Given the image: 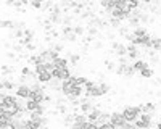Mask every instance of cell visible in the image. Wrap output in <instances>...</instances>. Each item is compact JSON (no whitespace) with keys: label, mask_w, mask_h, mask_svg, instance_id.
Returning a JSON list of instances; mask_svg holds the SVG:
<instances>
[{"label":"cell","mask_w":161,"mask_h":129,"mask_svg":"<svg viewBox=\"0 0 161 129\" xmlns=\"http://www.w3.org/2000/svg\"><path fill=\"white\" fill-rule=\"evenodd\" d=\"M123 115H124L126 121L134 123L140 116V108H139V105H127L123 108Z\"/></svg>","instance_id":"6da1fadb"},{"label":"cell","mask_w":161,"mask_h":129,"mask_svg":"<svg viewBox=\"0 0 161 129\" xmlns=\"http://www.w3.org/2000/svg\"><path fill=\"white\" fill-rule=\"evenodd\" d=\"M15 95L18 98H29L31 95V87L28 84H18L16 86V90H15Z\"/></svg>","instance_id":"7a4b0ae2"},{"label":"cell","mask_w":161,"mask_h":129,"mask_svg":"<svg viewBox=\"0 0 161 129\" xmlns=\"http://www.w3.org/2000/svg\"><path fill=\"white\" fill-rule=\"evenodd\" d=\"M52 76L58 77L60 81H64V79H68V77L71 76V71H69V68H53L52 70Z\"/></svg>","instance_id":"3957f363"},{"label":"cell","mask_w":161,"mask_h":129,"mask_svg":"<svg viewBox=\"0 0 161 129\" xmlns=\"http://www.w3.org/2000/svg\"><path fill=\"white\" fill-rule=\"evenodd\" d=\"M139 108H140V113H155L156 103L155 102H143V103H139Z\"/></svg>","instance_id":"277c9868"},{"label":"cell","mask_w":161,"mask_h":129,"mask_svg":"<svg viewBox=\"0 0 161 129\" xmlns=\"http://www.w3.org/2000/svg\"><path fill=\"white\" fill-rule=\"evenodd\" d=\"M52 79H53V76H52V71H48V70H45V71L37 74V81L42 82V84H48Z\"/></svg>","instance_id":"5b68a950"},{"label":"cell","mask_w":161,"mask_h":129,"mask_svg":"<svg viewBox=\"0 0 161 129\" xmlns=\"http://www.w3.org/2000/svg\"><path fill=\"white\" fill-rule=\"evenodd\" d=\"M77 113H79V111H77ZM74 118H76V111H68V113H64V115H63V126H66V127L73 126Z\"/></svg>","instance_id":"8992f818"},{"label":"cell","mask_w":161,"mask_h":129,"mask_svg":"<svg viewBox=\"0 0 161 129\" xmlns=\"http://www.w3.org/2000/svg\"><path fill=\"white\" fill-rule=\"evenodd\" d=\"M66 58H68V61L71 63V66H76V64H79V61H80V55L74 53V52H68Z\"/></svg>","instance_id":"52a82bcc"},{"label":"cell","mask_w":161,"mask_h":129,"mask_svg":"<svg viewBox=\"0 0 161 129\" xmlns=\"http://www.w3.org/2000/svg\"><path fill=\"white\" fill-rule=\"evenodd\" d=\"M53 64H55V68H68L69 66V61H68V58L58 57L55 61H53Z\"/></svg>","instance_id":"ba28073f"},{"label":"cell","mask_w":161,"mask_h":129,"mask_svg":"<svg viewBox=\"0 0 161 129\" xmlns=\"http://www.w3.org/2000/svg\"><path fill=\"white\" fill-rule=\"evenodd\" d=\"M139 73H140V76H142V77H145V79H152L153 74H155V71H153L150 66H145V68H142Z\"/></svg>","instance_id":"9c48e42d"},{"label":"cell","mask_w":161,"mask_h":129,"mask_svg":"<svg viewBox=\"0 0 161 129\" xmlns=\"http://www.w3.org/2000/svg\"><path fill=\"white\" fill-rule=\"evenodd\" d=\"M152 48L156 50L158 53L161 52V37L159 36H152Z\"/></svg>","instance_id":"30bf717a"},{"label":"cell","mask_w":161,"mask_h":129,"mask_svg":"<svg viewBox=\"0 0 161 129\" xmlns=\"http://www.w3.org/2000/svg\"><path fill=\"white\" fill-rule=\"evenodd\" d=\"M136 70H134V66H132V63L130 64H127V66L124 68V73H123V77H127V79H130V77H134L136 76Z\"/></svg>","instance_id":"8fae6325"},{"label":"cell","mask_w":161,"mask_h":129,"mask_svg":"<svg viewBox=\"0 0 161 129\" xmlns=\"http://www.w3.org/2000/svg\"><path fill=\"white\" fill-rule=\"evenodd\" d=\"M114 53H116L118 57H126V55H127V45H124L123 42H119V45H118L116 50H114Z\"/></svg>","instance_id":"7c38bea8"},{"label":"cell","mask_w":161,"mask_h":129,"mask_svg":"<svg viewBox=\"0 0 161 129\" xmlns=\"http://www.w3.org/2000/svg\"><path fill=\"white\" fill-rule=\"evenodd\" d=\"M73 31H74V34H76L77 37H84V34H86V26H82V24H74V26H73Z\"/></svg>","instance_id":"4fadbf2b"},{"label":"cell","mask_w":161,"mask_h":129,"mask_svg":"<svg viewBox=\"0 0 161 129\" xmlns=\"http://www.w3.org/2000/svg\"><path fill=\"white\" fill-rule=\"evenodd\" d=\"M132 34L136 36V37H142V36H145V34H148V31H147V28H143V26L140 24V26H137V28H134Z\"/></svg>","instance_id":"5bb4252c"},{"label":"cell","mask_w":161,"mask_h":129,"mask_svg":"<svg viewBox=\"0 0 161 129\" xmlns=\"http://www.w3.org/2000/svg\"><path fill=\"white\" fill-rule=\"evenodd\" d=\"M132 66H134V70H136V71H140L142 68H145V66H148V63H147L145 60H134V63H132Z\"/></svg>","instance_id":"9a60e30c"},{"label":"cell","mask_w":161,"mask_h":129,"mask_svg":"<svg viewBox=\"0 0 161 129\" xmlns=\"http://www.w3.org/2000/svg\"><path fill=\"white\" fill-rule=\"evenodd\" d=\"M110 116H111V113H108V111H102L100 118L97 120V123H98V127H100L103 123H108V121H110Z\"/></svg>","instance_id":"2e32d148"},{"label":"cell","mask_w":161,"mask_h":129,"mask_svg":"<svg viewBox=\"0 0 161 129\" xmlns=\"http://www.w3.org/2000/svg\"><path fill=\"white\" fill-rule=\"evenodd\" d=\"M16 100H18L16 95H8V94L3 92V103L5 105H13V103H16Z\"/></svg>","instance_id":"e0dca14e"},{"label":"cell","mask_w":161,"mask_h":129,"mask_svg":"<svg viewBox=\"0 0 161 129\" xmlns=\"http://www.w3.org/2000/svg\"><path fill=\"white\" fill-rule=\"evenodd\" d=\"M37 107H39V102H36L32 98H28V102H26V110H28V111H34Z\"/></svg>","instance_id":"ac0fdd59"},{"label":"cell","mask_w":161,"mask_h":129,"mask_svg":"<svg viewBox=\"0 0 161 129\" xmlns=\"http://www.w3.org/2000/svg\"><path fill=\"white\" fill-rule=\"evenodd\" d=\"M86 32H87L89 36L95 37V36H98V28H97V26H92V24H87V26H86Z\"/></svg>","instance_id":"d6986e66"},{"label":"cell","mask_w":161,"mask_h":129,"mask_svg":"<svg viewBox=\"0 0 161 129\" xmlns=\"http://www.w3.org/2000/svg\"><path fill=\"white\" fill-rule=\"evenodd\" d=\"M0 70H2V74H3V76H11L13 73H15V68L8 66V64H2V66H0Z\"/></svg>","instance_id":"ffe728a7"},{"label":"cell","mask_w":161,"mask_h":129,"mask_svg":"<svg viewBox=\"0 0 161 129\" xmlns=\"http://www.w3.org/2000/svg\"><path fill=\"white\" fill-rule=\"evenodd\" d=\"M139 18H140V24H150V18H152V16H150V13L142 11Z\"/></svg>","instance_id":"44dd1931"},{"label":"cell","mask_w":161,"mask_h":129,"mask_svg":"<svg viewBox=\"0 0 161 129\" xmlns=\"http://www.w3.org/2000/svg\"><path fill=\"white\" fill-rule=\"evenodd\" d=\"M98 87H100V90H102V95H106L111 90V87H110V84H106V82H103V81H100L98 82Z\"/></svg>","instance_id":"7402d4cb"},{"label":"cell","mask_w":161,"mask_h":129,"mask_svg":"<svg viewBox=\"0 0 161 129\" xmlns=\"http://www.w3.org/2000/svg\"><path fill=\"white\" fill-rule=\"evenodd\" d=\"M121 23H123V21L118 20V18H113V16H110V18H108V24L111 26L113 29H118L119 26H121Z\"/></svg>","instance_id":"603a6c76"},{"label":"cell","mask_w":161,"mask_h":129,"mask_svg":"<svg viewBox=\"0 0 161 129\" xmlns=\"http://www.w3.org/2000/svg\"><path fill=\"white\" fill-rule=\"evenodd\" d=\"M116 61H113L111 58L110 60H105V66H106V70H108V71H113L114 73V70H116Z\"/></svg>","instance_id":"cb8c5ba5"},{"label":"cell","mask_w":161,"mask_h":129,"mask_svg":"<svg viewBox=\"0 0 161 129\" xmlns=\"http://www.w3.org/2000/svg\"><path fill=\"white\" fill-rule=\"evenodd\" d=\"M0 28L2 29H11L13 28V21L11 20H0Z\"/></svg>","instance_id":"d4e9b609"},{"label":"cell","mask_w":161,"mask_h":129,"mask_svg":"<svg viewBox=\"0 0 161 129\" xmlns=\"http://www.w3.org/2000/svg\"><path fill=\"white\" fill-rule=\"evenodd\" d=\"M116 31H118V34H119L121 37H124V39H126V36L129 34V28H127V26H119Z\"/></svg>","instance_id":"484cf974"},{"label":"cell","mask_w":161,"mask_h":129,"mask_svg":"<svg viewBox=\"0 0 161 129\" xmlns=\"http://www.w3.org/2000/svg\"><path fill=\"white\" fill-rule=\"evenodd\" d=\"M50 48H53L55 52H58V53H60V52H64V45H63L61 42H55V44H50Z\"/></svg>","instance_id":"4316f807"},{"label":"cell","mask_w":161,"mask_h":129,"mask_svg":"<svg viewBox=\"0 0 161 129\" xmlns=\"http://www.w3.org/2000/svg\"><path fill=\"white\" fill-rule=\"evenodd\" d=\"M45 2V0H31L29 2V5L32 7V8H36V10H40L42 8V3Z\"/></svg>","instance_id":"83f0119b"},{"label":"cell","mask_w":161,"mask_h":129,"mask_svg":"<svg viewBox=\"0 0 161 129\" xmlns=\"http://www.w3.org/2000/svg\"><path fill=\"white\" fill-rule=\"evenodd\" d=\"M24 48H26V52H31V53H34V52L37 50V45H36L34 42H31V44H26Z\"/></svg>","instance_id":"f1b7e54d"},{"label":"cell","mask_w":161,"mask_h":129,"mask_svg":"<svg viewBox=\"0 0 161 129\" xmlns=\"http://www.w3.org/2000/svg\"><path fill=\"white\" fill-rule=\"evenodd\" d=\"M31 73H32L31 66H29V64H26V66H23V70H21V73H19V74H23V76H29Z\"/></svg>","instance_id":"f546056e"},{"label":"cell","mask_w":161,"mask_h":129,"mask_svg":"<svg viewBox=\"0 0 161 129\" xmlns=\"http://www.w3.org/2000/svg\"><path fill=\"white\" fill-rule=\"evenodd\" d=\"M134 126H137V127H148V124H147L145 121H142L140 118H137L136 121H134Z\"/></svg>","instance_id":"4dcf8cb0"},{"label":"cell","mask_w":161,"mask_h":129,"mask_svg":"<svg viewBox=\"0 0 161 129\" xmlns=\"http://www.w3.org/2000/svg\"><path fill=\"white\" fill-rule=\"evenodd\" d=\"M103 47H105L103 41H93V48H95V50H102Z\"/></svg>","instance_id":"1f68e13d"},{"label":"cell","mask_w":161,"mask_h":129,"mask_svg":"<svg viewBox=\"0 0 161 129\" xmlns=\"http://www.w3.org/2000/svg\"><path fill=\"white\" fill-rule=\"evenodd\" d=\"M48 34H50V36H52V37H53V39H58V37H60V34H61V32H60V31H58V29H52V31H50V32H48Z\"/></svg>","instance_id":"d6a6232c"},{"label":"cell","mask_w":161,"mask_h":129,"mask_svg":"<svg viewBox=\"0 0 161 129\" xmlns=\"http://www.w3.org/2000/svg\"><path fill=\"white\" fill-rule=\"evenodd\" d=\"M7 57L10 58V60H16V52H13V50H10V52H7Z\"/></svg>","instance_id":"836d02e7"},{"label":"cell","mask_w":161,"mask_h":129,"mask_svg":"<svg viewBox=\"0 0 161 129\" xmlns=\"http://www.w3.org/2000/svg\"><path fill=\"white\" fill-rule=\"evenodd\" d=\"M11 7H15V8L18 10V8H21V7H23V2H21V0H15V2H13V5H11Z\"/></svg>","instance_id":"e575fe53"},{"label":"cell","mask_w":161,"mask_h":129,"mask_svg":"<svg viewBox=\"0 0 161 129\" xmlns=\"http://www.w3.org/2000/svg\"><path fill=\"white\" fill-rule=\"evenodd\" d=\"M44 102H47V103H52V102H53V98H52V95H48V94H45V97H44Z\"/></svg>","instance_id":"d590c367"},{"label":"cell","mask_w":161,"mask_h":129,"mask_svg":"<svg viewBox=\"0 0 161 129\" xmlns=\"http://www.w3.org/2000/svg\"><path fill=\"white\" fill-rule=\"evenodd\" d=\"M3 2H5V3L8 5V7H11V5H13V2H15V0H3Z\"/></svg>","instance_id":"8d00e7d4"},{"label":"cell","mask_w":161,"mask_h":129,"mask_svg":"<svg viewBox=\"0 0 161 129\" xmlns=\"http://www.w3.org/2000/svg\"><path fill=\"white\" fill-rule=\"evenodd\" d=\"M152 2H153V0H142V3H143V5H150Z\"/></svg>","instance_id":"74e56055"},{"label":"cell","mask_w":161,"mask_h":129,"mask_svg":"<svg viewBox=\"0 0 161 129\" xmlns=\"http://www.w3.org/2000/svg\"><path fill=\"white\" fill-rule=\"evenodd\" d=\"M21 2H23V5H29L31 0H21Z\"/></svg>","instance_id":"f35d334b"},{"label":"cell","mask_w":161,"mask_h":129,"mask_svg":"<svg viewBox=\"0 0 161 129\" xmlns=\"http://www.w3.org/2000/svg\"><path fill=\"white\" fill-rule=\"evenodd\" d=\"M0 102H3V92L0 94Z\"/></svg>","instance_id":"ab89813d"},{"label":"cell","mask_w":161,"mask_h":129,"mask_svg":"<svg viewBox=\"0 0 161 129\" xmlns=\"http://www.w3.org/2000/svg\"><path fill=\"white\" fill-rule=\"evenodd\" d=\"M156 127H159V129H161V121H158V123H156Z\"/></svg>","instance_id":"60d3db41"},{"label":"cell","mask_w":161,"mask_h":129,"mask_svg":"<svg viewBox=\"0 0 161 129\" xmlns=\"http://www.w3.org/2000/svg\"><path fill=\"white\" fill-rule=\"evenodd\" d=\"M158 118H159V121H161V113H159V115H158Z\"/></svg>","instance_id":"b9f144b4"},{"label":"cell","mask_w":161,"mask_h":129,"mask_svg":"<svg viewBox=\"0 0 161 129\" xmlns=\"http://www.w3.org/2000/svg\"><path fill=\"white\" fill-rule=\"evenodd\" d=\"M158 103H159V107H161V100H159V102H158Z\"/></svg>","instance_id":"7bdbcfd3"},{"label":"cell","mask_w":161,"mask_h":129,"mask_svg":"<svg viewBox=\"0 0 161 129\" xmlns=\"http://www.w3.org/2000/svg\"><path fill=\"white\" fill-rule=\"evenodd\" d=\"M159 15H161V13H159Z\"/></svg>","instance_id":"ee69618b"}]
</instances>
